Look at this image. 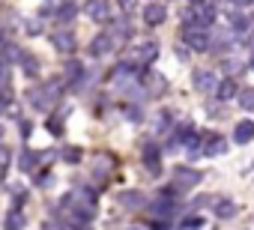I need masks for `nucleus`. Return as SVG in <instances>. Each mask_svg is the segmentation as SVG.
Returning <instances> with one entry per match:
<instances>
[{"instance_id":"obj_1","label":"nucleus","mask_w":254,"mask_h":230,"mask_svg":"<svg viewBox=\"0 0 254 230\" xmlns=\"http://www.w3.org/2000/svg\"><path fill=\"white\" fill-rule=\"evenodd\" d=\"M57 84L51 87V84H39V87H30L27 90V102L36 108V111H48L51 105H54V99H57Z\"/></svg>"},{"instance_id":"obj_2","label":"nucleus","mask_w":254,"mask_h":230,"mask_svg":"<svg viewBox=\"0 0 254 230\" xmlns=\"http://www.w3.org/2000/svg\"><path fill=\"white\" fill-rule=\"evenodd\" d=\"M183 39H186V48L189 51H206L209 48L206 27H200V24H186L183 27Z\"/></svg>"},{"instance_id":"obj_3","label":"nucleus","mask_w":254,"mask_h":230,"mask_svg":"<svg viewBox=\"0 0 254 230\" xmlns=\"http://www.w3.org/2000/svg\"><path fill=\"white\" fill-rule=\"evenodd\" d=\"M200 179H203L200 171H191V168H177V171H174V188H177V191H189V188H194Z\"/></svg>"},{"instance_id":"obj_4","label":"nucleus","mask_w":254,"mask_h":230,"mask_svg":"<svg viewBox=\"0 0 254 230\" xmlns=\"http://www.w3.org/2000/svg\"><path fill=\"white\" fill-rule=\"evenodd\" d=\"M51 45L57 54H72L75 51V33L72 30H54L51 33Z\"/></svg>"},{"instance_id":"obj_5","label":"nucleus","mask_w":254,"mask_h":230,"mask_svg":"<svg viewBox=\"0 0 254 230\" xmlns=\"http://www.w3.org/2000/svg\"><path fill=\"white\" fill-rule=\"evenodd\" d=\"M224 150H227V141L221 135H215V132H206L203 135V147H200L203 156H221Z\"/></svg>"},{"instance_id":"obj_6","label":"nucleus","mask_w":254,"mask_h":230,"mask_svg":"<svg viewBox=\"0 0 254 230\" xmlns=\"http://www.w3.org/2000/svg\"><path fill=\"white\" fill-rule=\"evenodd\" d=\"M165 18H168V6H165V3H147V6H144V21H147L150 27L165 24Z\"/></svg>"},{"instance_id":"obj_7","label":"nucleus","mask_w":254,"mask_h":230,"mask_svg":"<svg viewBox=\"0 0 254 230\" xmlns=\"http://www.w3.org/2000/svg\"><path fill=\"white\" fill-rule=\"evenodd\" d=\"M141 156H144V165H147L150 176H159V173H162V162H159V147H156V144H147Z\"/></svg>"},{"instance_id":"obj_8","label":"nucleus","mask_w":254,"mask_h":230,"mask_svg":"<svg viewBox=\"0 0 254 230\" xmlns=\"http://www.w3.org/2000/svg\"><path fill=\"white\" fill-rule=\"evenodd\" d=\"M111 48H114L111 33H99V36H93V42H90V54H93V57H105V54H111Z\"/></svg>"},{"instance_id":"obj_9","label":"nucleus","mask_w":254,"mask_h":230,"mask_svg":"<svg viewBox=\"0 0 254 230\" xmlns=\"http://www.w3.org/2000/svg\"><path fill=\"white\" fill-rule=\"evenodd\" d=\"M191 84H194V90L206 93V90H212V87L218 84V78H215L212 72H206V69H197V72L191 75Z\"/></svg>"},{"instance_id":"obj_10","label":"nucleus","mask_w":254,"mask_h":230,"mask_svg":"<svg viewBox=\"0 0 254 230\" xmlns=\"http://www.w3.org/2000/svg\"><path fill=\"white\" fill-rule=\"evenodd\" d=\"M87 15H90L93 21H108V18H111L108 0H90V3H87Z\"/></svg>"},{"instance_id":"obj_11","label":"nucleus","mask_w":254,"mask_h":230,"mask_svg":"<svg viewBox=\"0 0 254 230\" xmlns=\"http://www.w3.org/2000/svg\"><path fill=\"white\" fill-rule=\"evenodd\" d=\"M215 93H218V102H230V99L239 93V84H236L233 78H224V81L215 84Z\"/></svg>"},{"instance_id":"obj_12","label":"nucleus","mask_w":254,"mask_h":230,"mask_svg":"<svg viewBox=\"0 0 254 230\" xmlns=\"http://www.w3.org/2000/svg\"><path fill=\"white\" fill-rule=\"evenodd\" d=\"M174 206H177V203H174V197H168V194H159L153 203H147V209H150L153 215H165V212L171 215V212H174Z\"/></svg>"},{"instance_id":"obj_13","label":"nucleus","mask_w":254,"mask_h":230,"mask_svg":"<svg viewBox=\"0 0 254 230\" xmlns=\"http://www.w3.org/2000/svg\"><path fill=\"white\" fill-rule=\"evenodd\" d=\"M54 15H57V21H63V24H69L75 15H78V3L75 0H63V3L54 9Z\"/></svg>"},{"instance_id":"obj_14","label":"nucleus","mask_w":254,"mask_h":230,"mask_svg":"<svg viewBox=\"0 0 254 230\" xmlns=\"http://www.w3.org/2000/svg\"><path fill=\"white\" fill-rule=\"evenodd\" d=\"M233 141H236V144H248V141H254V123H251V120H242V123L233 129Z\"/></svg>"},{"instance_id":"obj_15","label":"nucleus","mask_w":254,"mask_h":230,"mask_svg":"<svg viewBox=\"0 0 254 230\" xmlns=\"http://www.w3.org/2000/svg\"><path fill=\"white\" fill-rule=\"evenodd\" d=\"M212 212H215L218 218H233V215H236V203L227 200V197H218V200L212 203Z\"/></svg>"},{"instance_id":"obj_16","label":"nucleus","mask_w":254,"mask_h":230,"mask_svg":"<svg viewBox=\"0 0 254 230\" xmlns=\"http://www.w3.org/2000/svg\"><path fill=\"white\" fill-rule=\"evenodd\" d=\"M36 165H39V153H33V150L27 153V150H24V153L18 156V171H21V173H33Z\"/></svg>"},{"instance_id":"obj_17","label":"nucleus","mask_w":254,"mask_h":230,"mask_svg":"<svg viewBox=\"0 0 254 230\" xmlns=\"http://www.w3.org/2000/svg\"><path fill=\"white\" fill-rule=\"evenodd\" d=\"M248 27H251V21H248V18L239 12V9H233V12H230V30H233L236 36H242Z\"/></svg>"},{"instance_id":"obj_18","label":"nucleus","mask_w":254,"mask_h":230,"mask_svg":"<svg viewBox=\"0 0 254 230\" xmlns=\"http://www.w3.org/2000/svg\"><path fill=\"white\" fill-rule=\"evenodd\" d=\"M120 203H123V206H129V209H138V206H144L147 200H144L141 191H123V194H120Z\"/></svg>"},{"instance_id":"obj_19","label":"nucleus","mask_w":254,"mask_h":230,"mask_svg":"<svg viewBox=\"0 0 254 230\" xmlns=\"http://www.w3.org/2000/svg\"><path fill=\"white\" fill-rule=\"evenodd\" d=\"M135 54H138V60H141V63H153V60H156V54H159V45H156V42H144Z\"/></svg>"},{"instance_id":"obj_20","label":"nucleus","mask_w":254,"mask_h":230,"mask_svg":"<svg viewBox=\"0 0 254 230\" xmlns=\"http://www.w3.org/2000/svg\"><path fill=\"white\" fill-rule=\"evenodd\" d=\"M21 48L18 45H9V42H3L0 45V60H6V63H15V60H21Z\"/></svg>"},{"instance_id":"obj_21","label":"nucleus","mask_w":254,"mask_h":230,"mask_svg":"<svg viewBox=\"0 0 254 230\" xmlns=\"http://www.w3.org/2000/svg\"><path fill=\"white\" fill-rule=\"evenodd\" d=\"M236 99H239L242 111H254V90H239V93H236Z\"/></svg>"},{"instance_id":"obj_22","label":"nucleus","mask_w":254,"mask_h":230,"mask_svg":"<svg viewBox=\"0 0 254 230\" xmlns=\"http://www.w3.org/2000/svg\"><path fill=\"white\" fill-rule=\"evenodd\" d=\"M21 69H24V72H27L30 78H36V75H39V63H36V60H33L30 54H27V57L21 54Z\"/></svg>"},{"instance_id":"obj_23","label":"nucleus","mask_w":254,"mask_h":230,"mask_svg":"<svg viewBox=\"0 0 254 230\" xmlns=\"http://www.w3.org/2000/svg\"><path fill=\"white\" fill-rule=\"evenodd\" d=\"M66 81L72 84V81H81V75H84V69H81V63H69V69H66Z\"/></svg>"},{"instance_id":"obj_24","label":"nucleus","mask_w":254,"mask_h":230,"mask_svg":"<svg viewBox=\"0 0 254 230\" xmlns=\"http://www.w3.org/2000/svg\"><path fill=\"white\" fill-rule=\"evenodd\" d=\"M200 224H203L200 215H189V218L183 221V230H200Z\"/></svg>"},{"instance_id":"obj_25","label":"nucleus","mask_w":254,"mask_h":230,"mask_svg":"<svg viewBox=\"0 0 254 230\" xmlns=\"http://www.w3.org/2000/svg\"><path fill=\"white\" fill-rule=\"evenodd\" d=\"M24 33H30V36H39V33H42V24H39V18H30V21L24 24Z\"/></svg>"},{"instance_id":"obj_26","label":"nucleus","mask_w":254,"mask_h":230,"mask_svg":"<svg viewBox=\"0 0 254 230\" xmlns=\"http://www.w3.org/2000/svg\"><path fill=\"white\" fill-rule=\"evenodd\" d=\"M48 132H51L54 138L63 135V123H60V117H51V120H48Z\"/></svg>"},{"instance_id":"obj_27","label":"nucleus","mask_w":254,"mask_h":230,"mask_svg":"<svg viewBox=\"0 0 254 230\" xmlns=\"http://www.w3.org/2000/svg\"><path fill=\"white\" fill-rule=\"evenodd\" d=\"M3 230H21V215H18V209L6 218V227H3Z\"/></svg>"},{"instance_id":"obj_28","label":"nucleus","mask_w":254,"mask_h":230,"mask_svg":"<svg viewBox=\"0 0 254 230\" xmlns=\"http://www.w3.org/2000/svg\"><path fill=\"white\" fill-rule=\"evenodd\" d=\"M153 230H174V224H171V218H156Z\"/></svg>"},{"instance_id":"obj_29","label":"nucleus","mask_w":254,"mask_h":230,"mask_svg":"<svg viewBox=\"0 0 254 230\" xmlns=\"http://www.w3.org/2000/svg\"><path fill=\"white\" fill-rule=\"evenodd\" d=\"M63 159H66V162H78V159H81V150H75V147H69V150L63 153Z\"/></svg>"},{"instance_id":"obj_30","label":"nucleus","mask_w":254,"mask_h":230,"mask_svg":"<svg viewBox=\"0 0 254 230\" xmlns=\"http://www.w3.org/2000/svg\"><path fill=\"white\" fill-rule=\"evenodd\" d=\"M6 165H9V150L0 147V171H6Z\"/></svg>"},{"instance_id":"obj_31","label":"nucleus","mask_w":254,"mask_h":230,"mask_svg":"<svg viewBox=\"0 0 254 230\" xmlns=\"http://www.w3.org/2000/svg\"><path fill=\"white\" fill-rule=\"evenodd\" d=\"M227 3H233L236 9H245V6H254V0H227Z\"/></svg>"},{"instance_id":"obj_32","label":"nucleus","mask_w":254,"mask_h":230,"mask_svg":"<svg viewBox=\"0 0 254 230\" xmlns=\"http://www.w3.org/2000/svg\"><path fill=\"white\" fill-rule=\"evenodd\" d=\"M0 81H3V84L9 81V69H6V63H3V60H0Z\"/></svg>"},{"instance_id":"obj_33","label":"nucleus","mask_w":254,"mask_h":230,"mask_svg":"<svg viewBox=\"0 0 254 230\" xmlns=\"http://www.w3.org/2000/svg\"><path fill=\"white\" fill-rule=\"evenodd\" d=\"M30 132H33V123H30V120H24V123H21V135H24V138H30Z\"/></svg>"},{"instance_id":"obj_34","label":"nucleus","mask_w":254,"mask_h":230,"mask_svg":"<svg viewBox=\"0 0 254 230\" xmlns=\"http://www.w3.org/2000/svg\"><path fill=\"white\" fill-rule=\"evenodd\" d=\"M117 3H120L123 12H129V9H132V0H117Z\"/></svg>"},{"instance_id":"obj_35","label":"nucleus","mask_w":254,"mask_h":230,"mask_svg":"<svg viewBox=\"0 0 254 230\" xmlns=\"http://www.w3.org/2000/svg\"><path fill=\"white\" fill-rule=\"evenodd\" d=\"M248 66H251V69H254V54H251V63H248Z\"/></svg>"},{"instance_id":"obj_36","label":"nucleus","mask_w":254,"mask_h":230,"mask_svg":"<svg viewBox=\"0 0 254 230\" xmlns=\"http://www.w3.org/2000/svg\"><path fill=\"white\" fill-rule=\"evenodd\" d=\"M0 138H3V126H0Z\"/></svg>"},{"instance_id":"obj_37","label":"nucleus","mask_w":254,"mask_h":230,"mask_svg":"<svg viewBox=\"0 0 254 230\" xmlns=\"http://www.w3.org/2000/svg\"><path fill=\"white\" fill-rule=\"evenodd\" d=\"M0 42H3V33H0Z\"/></svg>"}]
</instances>
